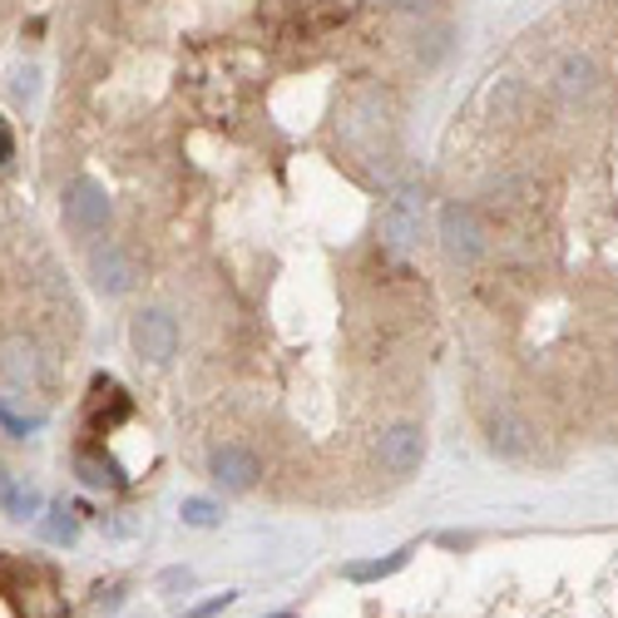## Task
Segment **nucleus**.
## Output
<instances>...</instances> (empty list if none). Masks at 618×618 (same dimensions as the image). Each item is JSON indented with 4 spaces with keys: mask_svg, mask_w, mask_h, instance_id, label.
<instances>
[{
    "mask_svg": "<svg viewBox=\"0 0 618 618\" xmlns=\"http://www.w3.org/2000/svg\"><path fill=\"white\" fill-rule=\"evenodd\" d=\"M109 194H104V184H94V178H74L70 188H65V228L80 237H100L104 223H109Z\"/></svg>",
    "mask_w": 618,
    "mask_h": 618,
    "instance_id": "1",
    "label": "nucleus"
},
{
    "mask_svg": "<svg viewBox=\"0 0 618 618\" xmlns=\"http://www.w3.org/2000/svg\"><path fill=\"white\" fill-rule=\"evenodd\" d=\"M129 341H135V351L144 361L164 366V361H174V351H178V322L168 317L164 307H144L135 322H129Z\"/></svg>",
    "mask_w": 618,
    "mask_h": 618,
    "instance_id": "2",
    "label": "nucleus"
},
{
    "mask_svg": "<svg viewBox=\"0 0 618 618\" xmlns=\"http://www.w3.org/2000/svg\"><path fill=\"white\" fill-rule=\"evenodd\" d=\"M376 237H382V247H392V253H416V247H421V203H416V194H396L392 203L382 208Z\"/></svg>",
    "mask_w": 618,
    "mask_h": 618,
    "instance_id": "3",
    "label": "nucleus"
},
{
    "mask_svg": "<svg viewBox=\"0 0 618 618\" xmlns=\"http://www.w3.org/2000/svg\"><path fill=\"white\" fill-rule=\"evenodd\" d=\"M441 243L455 263H475L485 253V228L470 203H451L441 213Z\"/></svg>",
    "mask_w": 618,
    "mask_h": 618,
    "instance_id": "4",
    "label": "nucleus"
},
{
    "mask_svg": "<svg viewBox=\"0 0 618 618\" xmlns=\"http://www.w3.org/2000/svg\"><path fill=\"white\" fill-rule=\"evenodd\" d=\"M376 455H382V470L396 475V480L416 475V470H421V460H425V435H421V425H392V431H382V441H376Z\"/></svg>",
    "mask_w": 618,
    "mask_h": 618,
    "instance_id": "5",
    "label": "nucleus"
},
{
    "mask_svg": "<svg viewBox=\"0 0 618 618\" xmlns=\"http://www.w3.org/2000/svg\"><path fill=\"white\" fill-rule=\"evenodd\" d=\"M135 258L124 253L119 243H94L90 247V282L104 292V298H124V292L135 288Z\"/></svg>",
    "mask_w": 618,
    "mask_h": 618,
    "instance_id": "6",
    "label": "nucleus"
},
{
    "mask_svg": "<svg viewBox=\"0 0 618 618\" xmlns=\"http://www.w3.org/2000/svg\"><path fill=\"white\" fill-rule=\"evenodd\" d=\"M555 90L564 94L569 104H594L598 90H604V70H598L588 55H564L555 65Z\"/></svg>",
    "mask_w": 618,
    "mask_h": 618,
    "instance_id": "7",
    "label": "nucleus"
},
{
    "mask_svg": "<svg viewBox=\"0 0 618 618\" xmlns=\"http://www.w3.org/2000/svg\"><path fill=\"white\" fill-rule=\"evenodd\" d=\"M208 470H213V480L223 485V490H253L263 475V460L247 451V445H218Z\"/></svg>",
    "mask_w": 618,
    "mask_h": 618,
    "instance_id": "8",
    "label": "nucleus"
},
{
    "mask_svg": "<svg viewBox=\"0 0 618 618\" xmlns=\"http://www.w3.org/2000/svg\"><path fill=\"white\" fill-rule=\"evenodd\" d=\"M0 371L11 376L15 386H40V351L31 347V341H5V351H0Z\"/></svg>",
    "mask_w": 618,
    "mask_h": 618,
    "instance_id": "9",
    "label": "nucleus"
},
{
    "mask_svg": "<svg viewBox=\"0 0 618 618\" xmlns=\"http://www.w3.org/2000/svg\"><path fill=\"white\" fill-rule=\"evenodd\" d=\"M490 451L494 455H529V431L510 411L490 416Z\"/></svg>",
    "mask_w": 618,
    "mask_h": 618,
    "instance_id": "10",
    "label": "nucleus"
},
{
    "mask_svg": "<svg viewBox=\"0 0 618 618\" xmlns=\"http://www.w3.org/2000/svg\"><path fill=\"white\" fill-rule=\"evenodd\" d=\"M74 475H80L90 490H114V485H119V465L104 460V455H94V451L74 455Z\"/></svg>",
    "mask_w": 618,
    "mask_h": 618,
    "instance_id": "11",
    "label": "nucleus"
},
{
    "mask_svg": "<svg viewBox=\"0 0 618 618\" xmlns=\"http://www.w3.org/2000/svg\"><path fill=\"white\" fill-rule=\"evenodd\" d=\"M406 564H411V549H396V555H386V559H371V564H347V579H357V584H371V579L401 574Z\"/></svg>",
    "mask_w": 618,
    "mask_h": 618,
    "instance_id": "12",
    "label": "nucleus"
},
{
    "mask_svg": "<svg viewBox=\"0 0 618 618\" xmlns=\"http://www.w3.org/2000/svg\"><path fill=\"white\" fill-rule=\"evenodd\" d=\"M178 515H184V525H194V529H213L218 520H223V510L213 505V500H184V505H178Z\"/></svg>",
    "mask_w": 618,
    "mask_h": 618,
    "instance_id": "13",
    "label": "nucleus"
},
{
    "mask_svg": "<svg viewBox=\"0 0 618 618\" xmlns=\"http://www.w3.org/2000/svg\"><path fill=\"white\" fill-rule=\"evenodd\" d=\"M5 510H11L15 520L35 515V510H40V490H31V485H5Z\"/></svg>",
    "mask_w": 618,
    "mask_h": 618,
    "instance_id": "14",
    "label": "nucleus"
},
{
    "mask_svg": "<svg viewBox=\"0 0 618 618\" xmlns=\"http://www.w3.org/2000/svg\"><path fill=\"white\" fill-rule=\"evenodd\" d=\"M55 520H45V535L50 539H65V545H70L74 539V520H70V510H50Z\"/></svg>",
    "mask_w": 618,
    "mask_h": 618,
    "instance_id": "15",
    "label": "nucleus"
},
{
    "mask_svg": "<svg viewBox=\"0 0 618 618\" xmlns=\"http://www.w3.org/2000/svg\"><path fill=\"white\" fill-rule=\"evenodd\" d=\"M233 598H237V594H218V598H208V604H198V608H188V614H184V618H213V614H223V608H228V604H233Z\"/></svg>",
    "mask_w": 618,
    "mask_h": 618,
    "instance_id": "16",
    "label": "nucleus"
},
{
    "mask_svg": "<svg viewBox=\"0 0 618 618\" xmlns=\"http://www.w3.org/2000/svg\"><path fill=\"white\" fill-rule=\"evenodd\" d=\"M396 11H411V15H421V11H431L435 0H392Z\"/></svg>",
    "mask_w": 618,
    "mask_h": 618,
    "instance_id": "17",
    "label": "nucleus"
},
{
    "mask_svg": "<svg viewBox=\"0 0 618 618\" xmlns=\"http://www.w3.org/2000/svg\"><path fill=\"white\" fill-rule=\"evenodd\" d=\"M11 154H15V144H11V129L0 124V164H11Z\"/></svg>",
    "mask_w": 618,
    "mask_h": 618,
    "instance_id": "18",
    "label": "nucleus"
},
{
    "mask_svg": "<svg viewBox=\"0 0 618 618\" xmlns=\"http://www.w3.org/2000/svg\"><path fill=\"white\" fill-rule=\"evenodd\" d=\"M272 618H292V614H272Z\"/></svg>",
    "mask_w": 618,
    "mask_h": 618,
    "instance_id": "19",
    "label": "nucleus"
},
{
    "mask_svg": "<svg viewBox=\"0 0 618 618\" xmlns=\"http://www.w3.org/2000/svg\"><path fill=\"white\" fill-rule=\"evenodd\" d=\"M376 5H382V0H376ZM386 5H392V0H386Z\"/></svg>",
    "mask_w": 618,
    "mask_h": 618,
    "instance_id": "20",
    "label": "nucleus"
}]
</instances>
